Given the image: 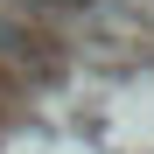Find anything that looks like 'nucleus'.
I'll return each instance as SVG.
<instances>
[{
	"instance_id": "nucleus-1",
	"label": "nucleus",
	"mask_w": 154,
	"mask_h": 154,
	"mask_svg": "<svg viewBox=\"0 0 154 154\" xmlns=\"http://www.w3.org/2000/svg\"><path fill=\"white\" fill-rule=\"evenodd\" d=\"M35 7H77V0H35Z\"/></svg>"
}]
</instances>
